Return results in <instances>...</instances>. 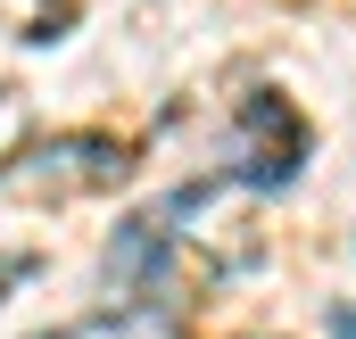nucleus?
<instances>
[{"mask_svg": "<svg viewBox=\"0 0 356 339\" xmlns=\"http://www.w3.org/2000/svg\"><path fill=\"white\" fill-rule=\"evenodd\" d=\"M332 339H356V306H340V315H332Z\"/></svg>", "mask_w": 356, "mask_h": 339, "instance_id": "2", "label": "nucleus"}, {"mask_svg": "<svg viewBox=\"0 0 356 339\" xmlns=\"http://www.w3.org/2000/svg\"><path fill=\"white\" fill-rule=\"evenodd\" d=\"M25 273H33L25 256H0V290H8V281H25Z\"/></svg>", "mask_w": 356, "mask_h": 339, "instance_id": "1", "label": "nucleus"}]
</instances>
